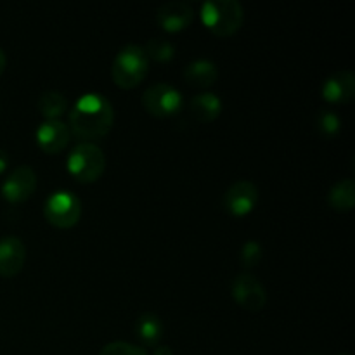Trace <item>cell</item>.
Returning a JSON list of instances; mask_svg holds the SVG:
<instances>
[{
  "label": "cell",
  "mask_w": 355,
  "mask_h": 355,
  "mask_svg": "<svg viewBox=\"0 0 355 355\" xmlns=\"http://www.w3.org/2000/svg\"><path fill=\"white\" fill-rule=\"evenodd\" d=\"M114 123V111L101 94H85L69 111V132L83 141H97L110 134Z\"/></svg>",
  "instance_id": "1"
},
{
  "label": "cell",
  "mask_w": 355,
  "mask_h": 355,
  "mask_svg": "<svg viewBox=\"0 0 355 355\" xmlns=\"http://www.w3.org/2000/svg\"><path fill=\"white\" fill-rule=\"evenodd\" d=\"M201 21L215 37L227 38L243 26L245 10L236 0H210L201 6Z\"/></svg>",
  "instance_id": "2"
},
{
  "label": "cell",
  "mask_w": 355,
  "mask_h": 355,
  "mask_svg": "<svg viewBox=\"0 0 355 355\" xmlns=\"http://www.w3.org/2000/svg\"><path fill=\"white\" fill-rule=\"evenodd\" d=\"M149 69V59L144 49L135 44H128L121 49L111 66L113 82L120 89H135L146 78Z\"/></svg>",
  "instance_id": "3"
},
{
  "label": "cell",
  "mask_w": 355,
  "mask_h": 355,
  "mask_svg": "<svg viewBox=\"0 0 355 355\" xmlns=\"http://www.w3.org/2000/svg\"><path fill=\"white\" fill-rule=\"evenodd\" d=\"M104 170H106V156L103 149L92 142H82L68 156V172L82 184L99 180Z\"/></svg>",
  "instance_id": "4"
},
{
  "label": "cell",
  "mask_w": 355,
  "mask_h": 355,
  "mask_svg": "<svg viewBox=\"0 0 355 355\" xmlns=\"http://www.w3.org/2000/svg\"><path fill=\"white\" fill-rule=\"evenodd\" d=\"M44 215L51 225L58 229H71L82 217L80 200L69 191H55L47 198Z\"/></svg>",
  "instance_id": "5"
},
{
  "label": "cell",
  "mask_w": 355,
  "mask_h": 355,
  "mask_svg": "<svg viewBox=\"0 0 355 355\" xmlns=\"http://www.w3.org/2000/svg\"><path fill=\"white\" fill-rule=\"evenodd\" d=\"M142 106L151 116L170 118L184 106L182 94L170 83H155L142 94Z\"/></svg>",
  "instance_id": "6"
},
{
  "label": "cell",
  "mask_w": 355,
  "mask_h": 355,
  "mask_svg": "<svg viewBox=\"0 0 355 355\" xmlns=\"http://www.w3.org/2000/svg\"><path fill=\"white\" fill-rule=\"evenodd\" d=\"M231 295L236 304L248 312H260L267 304L266 288L252 274H238L231 283Z\"/></svg>",
  "instance_id": "7"
},
{
  "label": "cell",
  "mask_w": 355,
  "mask_h": 355,
  "mask_svg": "<svg viewBox=\"0 0 355 355\" xmlns=\"http://www.w3.org/2000/svg\"><path fill=\"white\" fill-rule=\"evenodd\" d=\"M37 189V173L28 165L17 166L2 184V196L9 203H24Z\"/></svg>",
  "instance_id": "8"
},
{
  "label": "cell",
  "mask_w": 355,
  "mask_h": 355,
  "mask_svg": "<svg viewBox=\"0 0 355 355\" xmlns=\"http://www.w3.org/2000/svg\"><path fill=\"white\" fill-rule=\"evenodd\" d=\"M259 203V187L250 180H238L224 194V208L232 217H246Z\"/></svg>",
  "instance_id": "9"
},
{
  "label": "cell",
  "mask_w": 355,
  "mask_h": 355,
  "mask_svg": "<svg viewBox=\"0 0 355 355\" xmlns=\"http://www.w3.org/2000/svg\"><path fill=\"white\" fill-rule=\"evenodd\" d=\"M322 99L329 104H349L355 96V76L350 69L333 73L322 83Z\"/></svg>",
  "instance_id": "10"
},
{
  "label": "cell",
  "mask_w": 355,
  "mask_h": 355,
  "mask_svg": "<svg viewBox=\"0 0 355 355\" xmlns=\"http://www.w3.org/2000/svg\"><path fill=\"white\" fill-rule=\"evenodd\" d=\"M26 262V246L16 236L0 239V276L14 277L23 270Z\"/></svg>",
  "instance_id": "11"
},
{
  "label": "cell",
  "mask_w": 355,
  "mask_h": 355,
  "mask_svg": "<svg viewBox=\"0 0 355 355\" xmlns=\"http://www.w3.org/2000/svg\"><path fill=\"white\" fill-rule=\"evenodd\" d=\"M38 142V148L47 155H58L68 146L71 132L66 123L59 120H47L37 128L35 134Z\"/></svg>",
  "instance_id": "12"
},
{
  "label": "cell",
  "mask_w": 355,
  "mask_h": 355,
  "mask_svg": "<svg viewBox=\"0 0 355 355\" xmlns=\"http://www.w3.org/2000/svg\"><path fill=\"white\" fill-rule=\"evenodd\" d=\"M156 21L168 33H179L194 21V9L186 2L163 3L156 12Z\"/></svg>",
  "instance_id": "13"
},
{
  "label": "cell",
  "mask_w": 355,
  "mask_h": 355,
  "mask_svg": "<svg viewBox=\"0 0 355 355\" xmlns=\"http://www.w3.org/2000/svg\"><path fill=\"white\" fill-rule=\"evenodd\" d=\"M189 113L200 123H210L217 120L222 113V101L217 94L203 92L191 99Z\"/></svg>",
  "instance_id": "14"
},
{
  "label": "cell",
  "mask_w": 355,
  "mask_h": 355,
  "mask_svg": "<svg viewBox=\"0 0 355 355\" xmlns=\"http://www.w3.org/2000/svg\"><path fill=\"white\" fill-rule=\"evenodd\" d=\"M184 78L193 87L208 89L218 80V68L208 59H196L184 69Z\"/></svg>",
  "instance_id": "15"
},
{
  "label": "cell",
  "mask_w": 355,
  "mask_h": 355,
  "mask_svg": "<svg viewBox=\"0 0 355 355\" xmlns=\"http://www.w3.org/2000/svg\"><path fill=\"white\" fill-rule=\"evenodd\" d=\"M134 331L142 345L158 347L163 336V322L156 314L146 312V314H141L137 318L134 324Z\"/></svg>",
  "instance_id": "16"
},
{
  "label": "cell",
  "mask_w": 355,
  "mask_h": 355,
  "mask_svg": "<svg viewBox=\"0 0 355 355\" xmlns=\"http://www.w3.org/2000/svg\"><path fill=\"white\" fill-rule=\"evenodd\" d=\"M328 203L335 211H352L355 205V184L352 179L338 180L328 193Z\"/></svg>",
  "instance_id": "17"
},
{
  "label": "cell",
  "mask_w": 355,
  "mask_h": 355,
  "mask_svg": "<svg viewBox=\"0 0 355 355\" xmlns=\"http://www.w3.org/2000/svg\"><path fill=\"white\" fill-rule=\"evenodd\" d=\"M37 107L42 116L47 120H59L68 110V101H66L64 94L58 92V90H49V92L42 94Z\"/></svg>",
  "instance_id": "18"
},
{
  "label": "cell",
  "mask_w": 355,
  "mask_h": 355,
  "mask_svg": "<svg viewBox=\"0 0 355 355\" xmlns=\"http://www.w3.org/2000/svg\"><path fill=\"white\" fill-rule=\"evenodd\" d=\"M315 128L319 134L326 139L336 137L342 130V120L338 114L331 110H321L315 114Z\"/></svg>",
  "instance_id": "19"
},
{
  "label": "cell",
  "mask_w": 355,
  "mask_h": 355,
  "mask_svg": "<svg viewBox=\"0 0 355 355\" xmlns=\"http://www.w3.org/2000/svg\"><path fill=\"white\" fill-rule=\"evenodd\" d=\"M144 52L148 59H153L156 62H168L175 55V47L172 42L165 40V38H153L148 42Z\"/></svg>",
  "instance_id": "20"
},
{
  "label": "cell",
  "mask_w": 355,
  "mask_h": 355,
  "mask_svg": "<svg viewBox=\"0 0 355 355\" xmlns=\"http://www.w3.org/2000/svg\"><path fill=\"white\" fill-rule=\"evenodd\" d=\"M262 245L257 241H248L243 245L241 253H239V262H241V266L245 267V269H253V267H257L262 262Z\"/></svg>",
  "instance_id": "21"
},
{
  "label": "cell",
  "mask_w": 355,
  "mask_h": 355,
  "mask_svg": "<svg viewBox=\"0 0 355 355\" xmlns=\"http://www.w3.org/2000/svg\"><path fill=\"white\" fill-rule=\"evenodd\" d=\"M99 355H148V352L127 342H111L103 347Z\"/></svg>",
  "instance_id": "22"
},
{
  "label": "cell",
  "mask_w": 355,
  "mask_h": 355,
  "mask_svg": "<svg viewBox=\"0 0 355 355\" xmlns=\"http://www.w3.org/2000/svg\"><path fill=\"white\" fill-rule=\"evenodd\" d=\"M7 165H9V156L6 155V151H2V149H0V173L6 172Z\"/></svg>",
  "instance_id": "23"
},
{
  "label": "cell",
  "mask_w": 355,
  "mask_h": 355,
  "mask_svg": "<svg viewBox=\"0 0 355 355\" xmlns=\"http://www.w3.org/2000/svg\"><path fill=\"white\" fill-rule=\"evenodd\" d=\"M153 355H173V350L166 345H158Z\"/></svg>",
  "instance_id": "24"
},
{
  "label": "cell",
  "mask_w": 355,
  "mask_h": 355,
  "mask_svg": "<svg viewBox=\"0 0 355 355\" xmlns=\"http://www.w3.org/2000/svg\"><path fill=\"white\" fill-rule=\"evenodd\" d=\"M6 66H7L6 52H3L2 49H0V75H2V73H3V69H6Z\"/></svg>",
  "instance_id": "25"
},
{
  "label": "cell",
  "mask_w": 355,
  "mask_h": 355,
  "mask_svg": "<svg viewBox=\"0 0 355 355\" xmlns=\"http://www.w3.org/2000/svg\"><path fill=\"white\" fill-rule=\"evenodd\" d=\"M338 355H350V354H338Z\"/></svg>",
  "instance_id": "26"
}]
</instances>
